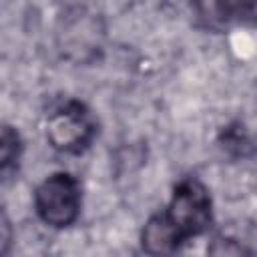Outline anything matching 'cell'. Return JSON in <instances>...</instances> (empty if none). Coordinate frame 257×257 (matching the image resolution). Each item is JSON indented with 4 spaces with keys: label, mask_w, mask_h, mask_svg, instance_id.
<instances>
[{
    "label": "cell",
    "mask_w": 257,
    "mask_h": 257,
    "mask_svg": "<svg viewBox=\"0 0 257 257\" xmlns=\"http://www.w3.org/2000/svg\"><path fill=\"white\" fill-rule=\"evenodd\" d=\"M96 120L80 100H66L50 110L44 124L48 145L64 155L84 153L96 139Z\"/></svg>",
    "instance_id": "7a4b0ae2"
},
{
    "label": "cell",
    "mask_w": 257,
    "mask_h": 257,
    "mask_svg": "<svg viewBox=\"0 0 257 257\" xmlns=\"http://www.w3.org/2000/svg\"><path fill=\"white\" fill-rule=\"evenodd\" d=\"M8 245H10V223L4 215L2 217V255L8 253Z\"/></svg>",
    "instance_id": "52a82bcc"
},
{
    "label": "cell",
    "mask_w": 257,
    "mask_h": 257,
    "mask_svg": "<svg viewBox=\"0 0 257 257\" xmlns=\"http://www.w3.org/2000/svg\"><path fill=\"white\" fill-rule=\"evenodd\" d=\"M163 213L183 243L203 235L213 221V203L209 189L195 177L179 181Z\"/></svg>",
    "instance_id": "6da1fadb"
},
{
    "label": "cell",
    "mask_w": 257,
    "mask_h": 257,
    "mask_svg": "<svg viewBox=\"0 0 257 257\" xmlns=\"http://www.w3.org/2000/svg\"><path fill=\"white\" fill-rule=\"evenodd\" d=\"M20 153H22V145H20L18 133L12 126L4 124L2 137H0V171H2L4 181L10 179L12 173H16Z\"/></svg>",
    "instance_id": "8992f818"
},
{
    "label": "cell",
    "mask_w": 257,
    "mask_h": 257,
    "mask_svg": "<svg viewBox=\"0 0 257 257\" xmlns=\"http://www.w3.org/2000/svg\"><path fill=\"white\" fill-rule=\"evenodd\" d=\"M181 245H183V241L179 239V235L175 233V229L171 227V223L163 211L149 217V221L145 223V229L141 233V247L145 253L169 255V253H175Z\"/></svg>",
    "instance_id": "277c9868"
},
{
    "label": "cell",
    "mask_w": 257,
    "mask_h": 257,
    "mask_svg": "<svg viewBox=\"0 0 257 257\" xmlns=\"http://www.w3.org/2000/svg\"><path fill=\"white\" fill-rule=\"evenodd\" d=\"M195 12L203 26L223 28L235 14V6L229 0H195Z\"/></svg>",
    "instance_id": "5b68a950"
},
{
    "label": "cell",
    "mask_w": 257,
    "mask_h": 257,
    "mask_svg": "<svg viewBox=\"0 0 257 257\" xmlns=\"http://www.w3.org/2000/svg\"><path fill=\"white\" fill-rule=\"evenodd\" d=\"M80 183L66 171L48 175L34 191V211L38 219L52 229L70 227L80 215Z\"/></svg>",
    "instance_id": "3957f363"
}]
</instances>
